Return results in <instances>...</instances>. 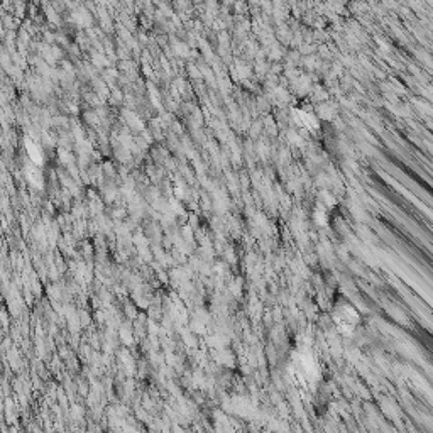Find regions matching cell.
Here are the masks:
<instances>
[{"mask_svg": "<svg viewBox=\"0 0 433 433\" xmlns=\"http://www.w3.org/2000/svg\"><path fill=\"white\" fill-rule=\"evenodd\" d=\"M357 320H359V316L350 305H345V308H340V310L335 313V321L342 327V329H345V327L354 329L355 323H357Z\"/></svg>", "mask_w": 433, "mask_h": 433, "instance_id": "6da1fadb", "label": "cell"}]
</instances>
